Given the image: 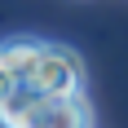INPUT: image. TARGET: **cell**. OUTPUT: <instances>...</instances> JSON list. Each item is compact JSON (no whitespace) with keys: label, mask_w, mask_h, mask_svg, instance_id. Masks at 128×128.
I'll list each match as a JSON object with an SVG mask.
<instances>
[{"label":"cell","mask_w":128,"mask_h":128,"mask_svg":"<svg viewBox=\"0 0 128 128\" xmlns=\"http://www.w3.org/2000/svg\"><path fill=\"white\" fill-rule=\"evenodd\" d=\"M40 40H9L4 49H0V62L9 66L18 80H31V71H36V58H40Z\"/></svg>","instance_id":"3"},{"label":"cell","mask_w":128,"mask_h":128,"mask_svg":"<svg viewBox=\"0 0 128 128\" xmlns=\"http://www.w3.org/2000/svg\"><path fill=\"white\" fill-rule=\"evenodd\" d=\"M18 84H22V80L13 75V71H9V66H4V62H0V102H4V97H9V93L18 88Z\"/></svg>","instance_id":"4"},{"label":"cell","mask_w":128,"mask_h":128,"mask_svg":"<svg viewBox=\"0 0 128 128\" xmlns=\"http://www.w3.org/2000/svg\"><path fill=\"white\" fill-rule=\"evenodd\" d=\"M26 84L40 88L44 97H75V93H84V62L66 44H44Z\"/></svg>","instance_id":"1"},{"label":"cell","mask_w":128,"mask_h":128,"mask_svg":"<svg viewBox=\"0 0 128 128\" xmlns=\"http://www.w3.org/2000/svg\"><path fill=\"white\" fill-rule=\"evenodd\" d=\"M88 124H93V110L84 102V93H75V97H44L36 88L26 128H88Z\"/></svg>","instance_id":"2"}]
</instances>
